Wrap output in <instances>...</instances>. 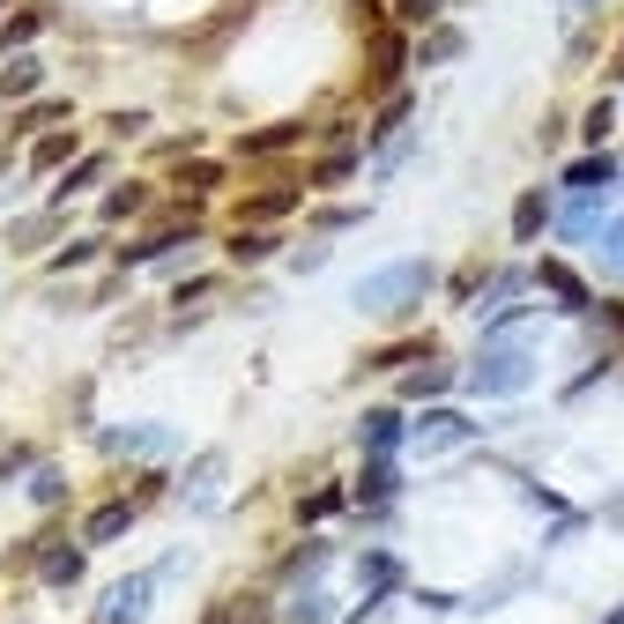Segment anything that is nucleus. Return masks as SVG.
<instances>
[{
    "mask_svg": "<svg viewBox=\"0 0 624 624\" xmlns=\"http://www.w3.org/2000/svg\"><path fill=\"white\" fill-rule=\"evenodd\" d=\"M528 379H535V350H528V335L499 327L469 365V395H521Z\"/></svg>",
    "mask_w": 624,
    "mask_h": 624,
    "instance_id": "f257e3e1",
    "label": "nucleus"
},
{
    "mask_svg": "<svg viewBox=\"0 0 624 624\" xmlns=\"http://www.w3.org/2000/svg\"><path fill=\"white\" fill-rule=\"evenodd\" d=\"M431 290V260H387L357 283V313H401Z\"/></svg>",
    "mask_w": 624,
    "mask_h": 624,
    "instance_id": "f03ea898",
    "label": "nucleus"
},
{
    "mask_svg": "<svg viewBox=\"0 0 624 624\" xmlns=\"http://www.w3.org/2000/svg\"><path fill=\"white\" fill-rule=\"evenodd\" d=\"M186 557H164V565H150V573H126V580H112L98 595V624H142L150 617V602H156V580H172Z\"/></svg>",
    "mask_w": 624,
    "mask_h": 624,
    "instance_id": "7ed1b4c3",
    "label": "nucleus"
},
{
    "mask_svg": "<svg viewBox=\"0 0 624 624\" xmlns=\"http://www.w3.org/2000/svg\"><path fill=\"white\" fill-rule=\"evenodd\" d=\"M98 453H112V461H156V453H178V439L164 424H112V431H98Z\"/></svg>",
    "mask_w": 624,
    "mask_h": 624,
    "instance_id": "20e7f679",
    "label": "nucleus"
},
{
    "mask_svg": "<svg viewBox=\"0 0 624 624\" xmlns=\"http://www.w3.org/2000/svg\"><path fill=\"white\" fill-rule=\"evenodd\" d=\"M461 439H475V424H469V417H453V409H439V417H424V424L409 431V447H417V453H447V447H461Z\"/></svg>",
    "mask_w": 624,
    "mask_h": 624,
    "instance_id": "39448f33",
    "label": "nucleus"
},
{
    "mask_svg": "<svg viewBox=\"0 0 624 624\" xmlns=\"http://www.w3.org/2000/svg\"><path fill=\"white\" fill-rule=\"evenodd\" d=\"M602 224H610V216H602V201H595V194H580V201H565V216H557V238H565V246H595Z\"/></svg>",
    "mask_w": 624,
    "mask_h": 624,
    "instance_id": "423d86ee",
    "label": "nucleus"
},
{
    "mask_svg": "<svg viewBox=\"0 0 624 624\" xmlns=\"http://www.w3.org/2000/svg\"><path fill=\"white\" fill-rule=\"evenodd\" d=\"M126 528H134V499H104L90 521H82V543L98 550V543H120Z\"/></svg>",
    "mask_w": 624,
    "mask_h": 624,
    "instance_id": "0eeeda50",
    "label": "nucleus"
},
{
    "mask_svg": "<svg viewBox=\"0 0 624 624\" xmlns=\"http://www.w3.org/2000/svg\"><path fill=\"white\" fill-rule=\"evenodd\" d=\"M357 439H365V453H395L401 439H409V424H401V409H372V417L357 424Z\"/></svg>",
    "mask_w": 624,
    "mask_h": 624,
    "instance_id": "6e6552de",
    "label": "nucleus"
},
{
    "mask_svg": "<svg viewBox=\"0 0 624 624\" xmlns=\"http://www.w3.org/2000/svg\"><path fill=\"white\" fill-rule=\"evenodd\" d=\"M395 483H401V475H395V453H372V461H365V475H357V499H365V505H387V499H395Z\"/></svg>",
    "mask_w": 624,
    "mask_h": 624,
    "instance_id": "1a4fd4ad",
    "label": "nucleus"
},
{
    "mask_svg": "<svg viewBox=\"0 0 624 624\" xmlns=\"http://www.w3.org/2000/svg\"><path fill=\"white\" fill-rule=\"evenodd\" d=\"M610 178H617L610 156H573V164H565V186H573V194H602Z\"/></svg>",
    "mask_w": 624,
    "mask_h": 624,
    "instance_id": "9d476101",
    "label": "nucleus"
},
{
    "mask_svg": "<svg viewBox=\"0 0 624 624\" xmlns=\"http://www.w3.org/2000/svg\"><path fill=\"white\" fill-rule=\"evenodd\" d=\"M535 275H543V290H550V298H557V305H573V313H580V305H587V283H580V275L565 268V260H543V268H535Z\"/></svg>",
    "mask_w": 624,
    "mask_h": 624,
    "instance_id": "9b49d317",
    "label": "nucleus"
},
{
    "mask_svg": "<svg viewBox=\"0 0 624 624\" xmlns=\"http://www.w3.org/2000/svg\"><path fill=\"white\" fill-rule=\"evenodd\" d=\"M447 387H453V372H447V365H431V357H424L417 372L401 379V401H431V395H447Z\"/></svg>",
    "mask_w": 624,
    "mask_h": 624,
    "instance_id": "f8f14e48",
    "label": "nucleus"
},
{
    "mask_svg": "<svg viewBox=\"0 0 624 624\" xmlns=\"http://www.w3.org/2000/svg\"><path fill=\"white\" fill-rule=\"evenodd\" d=\"M38 573H45V587H75V580H82V550L75 543L45 550V565H38Z\"/></svg>",
    "mask_w": 624,
    "mask_h": 624,
    "instance_id": "ddd939ff",
    "label": "nucleus"
},
{
    "mask_svg": "<svg viewBox=\"0 0 624 624\" xmlns=\"http://www.w3.org/2000/svg\"><path fill=\"white\" fill-rule=\"evenodd\" d=\"M298 134H305L298 120H283V126H260V134H246V142H238V156H268V150H290Z\"/></svg>",
    "mask_w": 624,
    "mask_h": 624,
    "instance_id": "4468645a",
    "label": "nucleus"
},
{
    "mask_svg": "<svg viewBox=\"0 0 624 624\" xmlns=\"http://www.w3.org/2000/svg\"><path fill=\"white\" fill-rule=\"evenodd\" d=\"M98 178H104V156H82L75 172H68V178H60V186H52V208H60V201H75V194H90Z\"/></svg>",
    "mask_w": 624,
    "mask_h": 624,
    "instance_id": "2eb2a0df",
    "label": "nucleus"
},
{
    "mask_svg": "<svg viewBox=\"0 0 624 624\" xmlns=\"http://www.w3.org/2000/svg\"><path fill=\"white\" fill-rule=\"evenodd\" d=\"M38 30H45V16H38V8H23V16H8V23H0V52H23L30 38H38Z\"/></svg>",
    "mask_w": 624,
    "mask_h": 624,
    "instance_id": "dca6fc26",
    "label": "nucleus"
},
{
    "mask_svg": "<svg viewBox=\"0 0 624 624\" xmlns=\"http://www.w3.org/2000/svg\"><path fill=\"white\" fill-rule=\"evenodd\" d=\"M38 75H45L38 60H8V68H0V98H30V90H38Z\"/></svg>",
    "mask_w": 624,
    "mask_h": 624,
    "instance_id": "f3484780",
    "label": "nucleus"
},
{
    "mask_svg": "<svg viewBox=\"0 0 624 624\" xmlns=\"http://www.w3.org/2000/svg\"><path fill=\"white\" fill-rule=\"evenodd\" d=\"M543 224H550V201L543 194H521V208H513V238H535Z\"/></svg>",
    "mask_w": 624,
    "mask_h": 624,
    "instance_id": "a211bd4d",
    "label": "nucleus"
},
{
    "mask_svg": "<svg viewBox=\"0 0 624 624\" xmlns=\"http://www.w3.org/2000/svg\"><path fill=\"white\" fill-rule=\"evenodd\" d=\"M350 172H357V150H335V156H320V164H313V186H342Z\"/></svg>",
    "mask_w": 624,
    "mask_h": 624,
    "instance_id": "6ab92c4d",
    "label": "nucleus"
},
{
    "mask_svg": "<svg viewBox=\"0 0 624 624\" xmlns=\"http://www.w3.org/2000/svg\"><path fill=\"white\" fill-rule=\"evenodd\" d=\"M320 617H327V595H298L275 610V624H320Z\"/></svg>",
    "mask_w": 624,
    "mask_h": 624,
    "instance_id": "aec40b11",
    "label": "nucleus"
},
{
    "mask_svg": "<svg viewBox=\"0 0 624 624\" xmlns=\"http://www.w3.org/2000/svg\"><path fill=\"white\" fill-rule=\"evenodd\" d=\"M68 156H75V134H45V142L30 150V164H38V172H52V164H68Z\"/></svg>",
    "mask_w": 624,
    "mask_h": 624,
    "instance_id": "412c9836",
    "label": "nucleus"
},
{
    "mask_svg": "<svg viewBox=\"0 0 624 624\" xmlns=\"http://www.w3.org/2000/svg\"><path fill=\"white\" fill-rule=\"evenodd\" d=\"M142 186H112V194H104V224H126V216H134V208H142Z\"/></svg>",
    "mask_w": 624,
    "mask_h": 624,
    "instance_id": "4be33fe9",
    "label": "nucleus"
},
{
    "mask_svg": "<svg viewBox=\"0 0 624 624\" xmlns=\"http://www.w3.org/2000/svg\"><path fill=\"white\" fill-rule=\"evenodd\" d=\"M595 246H602V260H610V268L624 275V216H610V224H602V238H595Z\"/></svg>",
    "mask_w": 624,
    "mask_h": 624,
    "instance_id": "5701e85b",
    "label": "nucleus"
},
{
    "mask_svg": "<svg viewBox=\"0 0 624 624\" xmlns=\"http://www.w3.org/2000/svg\"><path fill=\"white\" fill-rule=\"evenodd\" d=\"M290 208H298V194H260V201H246L253 224H268V216H290Z\"/></svg>",
    "mask_w": 624,
    "mask_h": 624,
    "instance_id": "b1692460",
    "label": "nucleus"
},
{
    "mask_svg": "<svg viewBox=\"0 0 624 624\" xmlns=\"http://www.w3.org/2000/svg\"><path fill=\"white\" fill-rule=\"evenodd\" d=\"M216 475H224V461L208 453V461L194 469V483H186V499H194V505H208V491H216Z\"/></svg>",
    "mask_w": 624,
    "mask_h": 624,
    "instance_id": "393cba45",
    "label": "nucleus"
},
{
    "mask_svg": "<svg viewBox=\"0 0 624 624\" xmlns=\"http://www.w3.org/2000/svg\"><path fill=\"white\" fill-rule=\"evenodd\" d=\"M327 513H342V491H313V499L298 505V521L313 528V521H327Z\"/></svg>",
    "mask_w": 624,
    "mask_h": 624,
    "instance_id": "a878e982",
    "label": "nucleus"
},
{
    "mask_svg": "<svg viewBox=\"0 0 624 624\" xmlns=\"http://www.w3.org/2000/svg\"><path fill=\"white\" fill-rule=\"evenodd\" d=\"M461 52V30H431L424 38V60H453Z\"/></svg>",
    "mask_w": 624,
    "mask_h": 624,
    "instance_id": "bb28decb",
    "label": "nucleus"
},
{
    "mask_svg": "<svg viewBox=\"0 0 624 624\" xmlns=\"http://www.w3.org/2000/svg\"><path fill=\"white\" fill-rule=\"evenodd\" d=\"M52 231H60V216H38V224H16V246H45Z\"/></svg>",
    "mask_w": 624,
    "mask_h": 624,
    "instance_id": "cd10ccee",
    "label": "nucleus"
},
{
    "mask_svg": "<svg viewBox=\"0 0 624 624\" xmlns=\"http://www.w3.org/2000/svg\"><path fill=\"white\" fill-rule=\"evenodd\" d=\"M231 253H238V260H260V253H275V238L268 231H246V238H231Z\"/></svg>",
    "mask_w": 624,
    "mask_h": 624,
    "instance_id": "c85d7f7f",
    "label": "nucleus"
},
{
    "mask_svg": "<svg viewBox=\"0 0 624 624\" xmlns=\"http://www.w3.org/2000/svg\"><path fill=\"white\" fill-rule=\"evenodd\" d=\"M82 260H98V238H75V246H60L52 268H82Z\"/></svg>",
    "mask_w": 624,
    "mask_h": 624,
    "instance_id": "c756f323",
    "label": "nucleus"
},
{
    "mask_svg": "<svg viewBox=\"0 0 624 624\" xmlns=\"http://www.w3.org/2000/svg\"><path fill=\"white\" fill-rule=\"evenodd\" d=\"M30 499L52 505V499H60V475H52V469H45V475H30Z\"/></svg>",
    "mask_w": 624,
    "mask_h": 624,
    "instance_id": "7c9ffc66",
    "label": "nucleus"
},
{
    "mask_svg": "<svg viewBox=\"0 0 624 624\" xmlns=\"http://www.w3.org/2000/svg\"><path fill=\"white\" fill-rule=\"evenodd\" d=\"M401 120H409V98H395V104H387V112H379V142H387V134H395Z\"/></svg>",
    "mask_w": 624,
    "mask_h": 624,
    "instance_id": "2f4dec72",
    "label": "nucleus"
},
{
    "mask_svg": "<svg viewBox=\"0 0 624 624\" xmlns=\"http://www.w3.org/2000/svg\"><path fill=\"white\" fill-rule=\"evenodd\" d=\"M30 469V447H8V453H0V483H8V475H23Z\"/></svg>",
    "mask_w": 624,
    "mask_h": 624,
    "instance_id": "473e14b6",
    "label": "nucleus"
},
{
    "mask_svg": "<svg viewBox=\"0 0 624 624\" xmlns=\"http://www.w3.org/2000/svg\"><path fill=\"white\" fill-rule=\"evenodd\" d=\"M617 164H624V156H617Z\"/></svg>",
    "mask_w": 624,
    "mask_h": 624,
    "instance_id": "72a5a7b5",
    "label": "nucleus"
}]
</instances>
